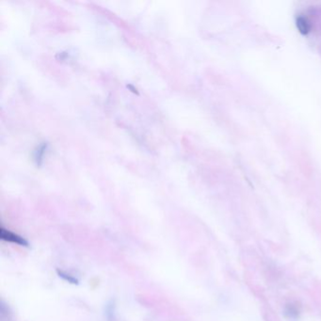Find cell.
<instances>
[{"instance_id": "obj_1", "label": "cell", "mask_w": 321, "mask_h": 321, "mask_svg": "<svg viewBox=\"0 0 321 321\" xmlns=\"http://www.w3.org/2000/svg\"><path fill=\"white\" fill-rule=\"evenodd\" d=\"M0 238L2 241L16 243L17 245L24 246V247H29V242L28 241H26L23 237L15 234L9 230H6L4 228L0 229Z\"/></svg>"}, {"instance_id": "obj_2", "label": "cell", "mask_w": 321, "mask_h": 321, "mask_svg": "<svg viewBox=\"0 0 321 321\" xmlns=\"http://www.w3.org/2000/svg\"><path fill=\"white\" fill-rule=\"evenodd\" d=\"M297 27L303 34H306L310 31V25L304 17H299L297 19Z\"/></svg>"}, {"instance_id": "obj_3", "label": "cell", "mask_w": 321, "mask_h": 321, "mask_svg": "<svg viewBox=\"0 0 321 321\" xmlns=\"http://www.w3.org/2000/svg\"><path fill=\"white\" fill-rule=\"evenodd\" d=\"M57 273H58V275H59L61 278H63L64 281L68 282V283H70V284H72V285H79V283H80L79 280H78L76 277L70 275L69 273H65L64 271L57 270Z\"/></svg>"}, {"instance_id": "obj_4", "label": "cell", "mask_w": 321, "mask_h": 321, "mask_svg": "<svg viewBox=\"0 0 321 321\" xmlns=\"http://www.w3.org/2000/svg\"><path fill=\"white\" fill-rule=\"evenodd\" d=\"M286 314L290 319H296L300 314V310L296 305H289L286 308Z\"/></svg>"}]
</instances>
